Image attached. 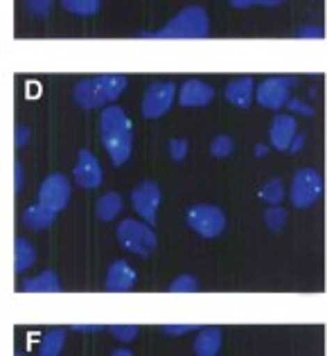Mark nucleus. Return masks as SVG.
<instances>
[{
	"label": "nucleus",
	"instance_id": "obj_14",
	"mask_svg": "<svg viewBox=\"0 0 327 356\" xmlns=\"http://www.w3.org/2000/svg\"><path fill=\"white\" fill-rule=\"evenodd\" d=\"M134 284H136V270L131 268L125 259H115L106 275V291L125 293V291H131Z\"/></svg>",
	"mask_w": 327,
	"mask_h": 356
},
{
	"label": "nucleus",
	"instance_id": "obj_26",
	"mask_svg": "<svg viewBox=\"0 0 327 356\" xmlns=\"http://www.w3.org/2000/svg\"><path fill=\"white\" fill-rule=\"evenodd\" d=\"M170 291L172 293H194V291H199V280L194 275H179L170 284Z\"/></svg>",
	"mask_w": 327,
	"mask_h": 356
},
{
	"label": "nucleus",
	"instance_id": "obj_7",
	"mask_svg": "<svg viewBox=\"0 0 327 356\" xmlns=\"http://www.w3.org/2000/svg\"><path fill=\"white\" fill-rule=\"evenodd\" d=\"M296 83H298V77H269V79H264L255 92L257 104L264 106V108H271V111H280L289 102V86H296Z\"/></svg>",
	"mask_w": 327,
	"mask_h": 356
},
{
	"label": "nucleus",
	"instance_id": "obj_32",
	"mask_svg": "<svg viewBox=\"0 0 327 356\" xmlns=\"http://www.w3.org/2000/svg\"><path fill=\"white\" fill-rule=\"evenodd\" d=\"M23 185H25V172H23V165L21 163H14V192H23Z\"/></svg>",
	"mask_w": 327,
	"mask_h": 356
},
{
	"label": "nucleus",
	"instance_id": "obj_21",
	"mask_svg": "<svg viewBox=\"0 0 327 356\" xmlns=\"http://www.w3.org/2000/svg\"><path fill=\"white\" fill-rule=\"evenodd\" d=\"M63 343H65V332L63 330H50L48 334L43 336V341L39 345V354L41 356H57L63 350Z\"/></svg>",
	"mask_w": 327,
	"mask_h": 356
},
{
	"label": "nucleus",
	"instance_id": "obj_37",
	"mask_svg": "<svg viewBox=\"0 0 327 356\" xmlns=\"http://www.w3.org/2000/svg\"><path fill=\"white\" fill-rule=\"evenodd\" d=\"M111 354H113V356H131V354H134V352H131L129 348H120V350H113V352H111Z\"/></svg>",
	"mask_w": 327,
	"mask_h": 356
},
{
	"label": "nucleus",
	"instance_id": "obj_17",
	"mask_svg": "<svg viewBox=\"0 0 327 356\" xmlns=\"http://www.w3.org/2000/svg\"><path fill=\"white\" fill-rule=\"evenodd\" d=\"M21 289H23V291H27V293H57V291H61L59 277L50 268L43 270L39 277H27V280H23Z\"/></svg>",
	"mask_w": 327,
	"mask_h": 356
},
{
	"label": "nucleus",
	"instance_id": "obj_18",
	"mask_svg": "<svg viewBox=\"0 0 327 356\" xmlns=\"http://www.w3.org/2000/svg\"><path fill=\"white\" fill-rule=\"evenodd\" d=\"M194 354L199 356H217L221 352V332L214 327H205L194 341Z\"/></svg>",
	"mask_w": 327,
	"mask_h": 356
},
{
	"label": "nucleus",
	"instance_id": "obj_4",
	"mask_svg": "<svg viewBox=\"0 0 327 356\" xmlns=\"http://www.w3.org/2000/svg\"><path fill=\"white\" fill-rule=\"evenodd\" d=\"M118 241L122 243V248L134 252L138 257H149L158 246V239L154 230L149 228V223L136 221V219H125L118 226Z\"/></svg>",
	"mask_w": 327,
	"mask_h": 356
},
{
	"label": "nucleus",
	"instance_id": "obj_30",
	"mask_svg": "<svg viewBox=\"0 0 327 356\" xmlns=\"http://www.w3.org/2000/svg\"><path fill=\"white\" fill-rule=\"evenodd\" d=\"M296 36H298V39H323L325 30H323V27L310 25V27H301V30L296 32Z\"/></svg>",
	"mask_w": 327,
	"mask_h": 356
},
{
	"label": "nucleus",
	"instance_id": "obj_22",
	"mask_svg": "<svg viewBox=\"0 0 327 356\" xmlns=\"http://www.w3.org/2000/svg\"><path fill=\"white\" fill-rule=\"evenodd\" d=\"M260 199L269 203V205H278L282 203L285 199V185L280 178H271V181H266L264 185L260 187Z\"/></svg>",
	"mask_w": 327,
	"mask_h": 356
},
{
	"label": "nucleus",
	"instance_id": "obj_13",
	"mask_svg": "<svg viewBox=\"0 0 327 356\" xmlns=\"http://www.w3.org/2000/svg\"><path fill=\"white\" fill-rule=\"evenodd\" d=\"M179 99H181V106H188V108H203V106H208L210 102L214 99V88L208 86L205 81L188 79V81L183 83Z\"/></svg>",
	"mask_w": 327,
	"mask_h": 356
},
{
	"label": "nucleus",
	"instance_id": "obj_16",
	"mask_svg": "<svg viewBox=\"0 0 327 356\" xmlns=\"http://www.w3.org/2000/svg\"><path fill=\"white\" fill-rule=\"evenodd\" d=\"M226 99L239 108H248L250 99H253V79L241 77V79L230 81L226 86Z\"/></svg>",
	"mask_w": 327,
	"mask_h": 356
},
{
	"label": "nucleus",
	"instance_id": "obj_8",
	"mask_svg": "<svg viewBox=\"0 0 327 356\" xmlns=\"http://www.w3.org/2000/svg\"><path fill=\"white\" fill-rule=\"evenodd\" d=\"M161 201H163L161 187H158L154 181H143L131 190V203H134V210L149 223V226L156 223V212H158Z\"/></svg>",
	"mask_w": 327,
	"mask_h": 356
},
{
	"label": "nucleus",
	"instance_id": "obj_27",
	"mask_svg": "<svg viewBox=\"0 0 327 356\" xmlns=\"http://www.w3.org/2000/svg\"><path fill=\"white\" fill-rule=\"evenodd\" d=\"M109 332L115 336L118 341L122 343H131L138 336V327L136 325H111Z\"/></svg>",
	"mask_w": 327,
	"mask_h": 356
},
{
	"label": "nucleus",
	"instance_id": "obj_1",
	"mask_svg": "<svg viewBox=\"0 0 327 356\" xmlns=\"http://www.w3.org/2000/svg\"><path fill=\"white\" fill-rule=\"evenodd\" d=\"M99 136L113 165H125L134 149V124L120 106H104L99 115Z\"/></svg>",
	"mask_w": 327,
	"mask_h": 356
},
{
	"label": "nucleus",
	"instance_id": "obj_11",
	"mask_svg": "<svg viewBox=\"0 0 327 356\" xmlns=\"http://www.w3.org/2000/svg\"><path fill=\"white\" fill-rule=\"evenodd\" d=\"M74 183L83 190H93L102 183V167L97 158L93 156L88 149H81L77 156V165H74Z\"/></svg>",
	"mask_w": 327,
	"mask_h": 356
},
{
	"label": "nucleus",
	"instance_id": "obj_31",
	"mask_svg": "<svg viewBox=\"0 0 327 356\" xmlns=\"http://www.w3.org/2000/svg\"><path fill=\"white\" fill-rule=\"evenodd\" d=\"M50 7H52V3H48V0H41V3H25V9H27V12H32V14L41 16V18L48 16Z\"/></svg>",
	"mask_w": 327,
	"mask_h": 356
},
{
	"label": "nucleus",
	"instance_id": "obj_6",
	"mask_svg": "<svg viewBox=\"0 0 327 356\" xmlns=\"http://www.w3.org/2000/svg\"><path fill=\"white\" fill-rule=\"evenodd\" d=\"M323 194V178L312 167H303L294 174L292 181V203L298 210H305L314 205Z\"/></svg>",
	"mask_w": 327,
	"mask_h": 356
},
{
	"label": "nucleus",
	"instance_id": "obj_24",
	"mask_svg": "<svg viewBox=\"0 0 327 356\" xmlns=\"http://www.w3.org/2000/svg\"><path fill=\"white\" fill-rule=\"evenodd\" d=\"M262 219H264L266 228L271 232H280L287 223V212L282 208H278V205H271V208H266L264 212H262Z\"/></svg>",
	"mask_w": 327,
	"mask_h": 356
},
{
	"label": "nucleus",
	"instance_id": "obj_12",
	"mask_svg": "<svg viewBox=\"0 0 327 356\" xmlns=\"http://www.w3.org/2000/svg\"><path fill=\"white\" fill-rule=\"evenodd\" d=\"M298 134V124L292 115H285V113H278L271 122V131H269V138H271V147L278 149V152H289V145H292L294 136Z\"/></svg>",
	"mask_w": 327,
	"mask_h": 356
},
{
	"label": "nucleus",
	"instance_id": "obj_20",
	"mask_svg": "<svg viewBox=\"0 0 327 356\" xmlns=\"http://www.w3.org/2000/svg\"><path fill=\"white\" fill-rule=\"evenodd\" d=\"M36 259V250L30 241H27L25 237H16L14 241V270L16 273H23V270H27Z\"/></svg>",
	"mask_w": 327,
	"mask_h": 356
},
{
	"label": "nucleus",
	"instance_id": "obj_35",
	"mask_svg": "<svg viewBox=\"0 0 327 356\" xmlns=\"http://www.w3.org/2000/svg\"><path fill=\"white\" fill-rule=\"evenodd\" d=\"M289 108L298 111V113H305V115H314V108L312 106H305L303 102H298V99H289Z\"/></svg>",
	"mask_w": 327,
	"mask_h": 356
},
{
	"label": "nucleus",
	"instance_id": "obj_9",
	"mask_svg": "<svg viewBox=\"0 0 327 356\" xmlns=\"http://www.w3.org/2000/svg\"><path fill=\"white\" fill-rule=\"evenodd\" d=\"M176 95V86L170 81H158L152 83L145 92V99H143V115L149 120H156L165 115L167 111L172 108V102Z\"/></svg>",
	"mask_w": 327,
	"mask_h": 356
},
{
	"label": "nucleus",
	"instance_id": "obj_28",
	"mask_svg": "<svg viewBox=\"0 0 327 356\" xmlns=\"http://www.w3.org/2000/svg\"><path fill=\"white\" fill-rule=\"evenodd\" d=\"M185 156H188V140L183 138H174L170 140V158L174 163H183Z\"/></svg>",
	"mask_w": 327,
	"mask_h": 356
},
{
	"label": "nucleus",
	"instance_id": "obj_23",
	"mask_svg": "<svg viewBox=\"0 0 327 356\" xmlns=\"http://www.w3.org/2000/svg\"><path fill=\"white\" fill-rule=\"evenodd\" d=\"M61 7L74 16H95L99 12V0H63Z\"/></svg>",
	"mask_w": 327,
	"mask_h": 356
},
{
	"label": "nucleus",
	"instance_id": "obj_19",
	"mask_svg": "<svg viewBox=\"0 0 327 356\" xmlns=\"http://www.w3.org/2000/svg\"><path fill=\"white\" fill-rule=\"evenodd\" d=\"M95 212L99 221H113L118 219V214L122 212V196L118 192H106L102 194L95 203Z\"/></svg>",
	"mask_w": 327,
	"mask_h": 356
},
{
	"label": "nucleus",
	"instance_id": "obj_36",
	"mask_svg": "<svg viewBox=\"0 0 327 356\" xmlns=\"http://www.w3.org/2000/svg\"><path fill=\"white\" fill-rule=\"evenodd\" d=\"M303 145H305V136H303V134H296L294 140H292V145H289V152H292V154L301 152Z\"/></svg>",
	"mask_w": 327,
	"mask_h": 356
},
{
	"label": "nucleus",
	"instance_id": "obj_33",
	"mask_svg": "<svg viewBox=\"0 0 327 356\" xmlns=\"http://www.w3.org/2000/svg\"><path fill=\"white\" fill-rule=\"evenodd\" d=\"M27 140H30V129L25 124H16V131H14V143L16 147H25Z\"/></svg>",
	"mask_w": 327,
	"mask_h": 356
},
{
	"label": "nucleus",
	"instance_id": "obj_25",
	"mask_svg": "<svg viewBox=\"0 0 327 356\" xmlns=\"http://www.w3.org/2000/svg\"><path fill=\"white\" fill-rule=\"evenodd\" d=\"M232 152H235V143H232L230 136H217L210 143V154L214 158H228Z\"/></svg>",
	"mask_w": 327,
	"mask_h": 356
},
{
	"label": "nucleus",
	"instance_id": "obj_34",
	"mask_svg": "<svg viewBox=\"0 0 327 356\" xmlns=\"http://www.w3.org/2000/svg\"><path fill=\"white\" fill-rule=\"evenodd\" d=\"M70 330L72 332H81V334H95V332L106 330V327L104 325H72Z\"/></svg>",
	"mask_w": 327,
	"mask_h": 356
},
{
	"label": "nucleus",
	"instance_id": "obj_2",
	"mask_svg": "<svg viewBox=\"0 0 327 356\" xmlns=\"http://www.w3.org/2000/svg\"><path fill=\"white\" fill-rule=\"evenodd\" d=\"M127 88V77L122 74H99V77L81 79L72 90V99L81 108H97L109 102H115Z\"/></svg>",
	"mask_w": 327,
	"mask_h": 356
},
{
	"label": "nucleus",
	"instance_id": "obj_15",
	"mask_svg": "<svg viewBox=\"0 0 327 356\" xmlns=\"http://www.w3.org/2000/svg\"><path fill=\"white\" fill-rule=\"evenodd\" d=\"M54 219H57V212L45 208V205H41V203L30 205V208H25L21 214V223L27 230H34V232L50 228L54 223Z\"/></svg>",
	"mask_w": 327,
	"mask_h": 356
},
{
	"label": "nucleus",
	"instance_id": "obj_29",
	"mask_svg": "<svg viewBox=\"0 0 327 356\" xmlns=\"http://www.w3.org/2000/svg\"><path fill=\"white\" fill-rule=\"evenodd\" d=\"M199 330V325H161V332L163 334H172V336H183L188 332Z\"/></svg>",
	"mask_w": 327,
	"mask_h": 356
},
{
	"label": "nucleus",
	"instance_id": "obj_10",
	"mask_svg": "<svg viewBox=\"0 0 327 356\" xmlns=\"http://www.w3.org/2000/svg\"><path fill=\"white\" fill-rule=\"evenodd\" d=\"M70 199V183L63 174H50L39 190V203L54 212L63 210Z\"/></svg>",
	"mask_w": 327,
	"mask_h": 356
},
{
	"label": "nucleus",
	"instance_id": "obj_5",
	"mask_svg": "<svg viewBox=\"0 0 327 356\" xmlns=\"http://www.w3.org/2000/svg\"><path fill=\"white\" fill-rule=\"evenodd\" d=\"M185 221L196 235L205 239L219 237L226 228V214L217 205H192L185 214Z\"/></svg>",
	"mask_w": 327,
	"mask_h": 356
},
{
	"label": "nucleus",
	"instance_id": "obj_3",
	"mask_svg": "<svg viewBox=\"0 0 327 356\" xmlns=\"http://www.w3.org/2000/svg\"><path fill=\"white\" fill-rule=\"evenodd\" d=\"M210 32V18L203 7H185L163 30L143 32V39H205Z\"/></svg>",
	"mask_w": 327,
	"mask_h": 356
}]
</instances>
